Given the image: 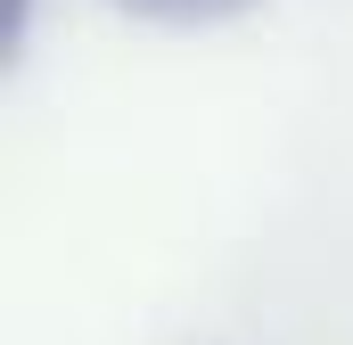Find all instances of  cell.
<instances>
[{"mask_svg":"<svg viewBox=\"0 0 353 345\" xmlns=\"http://www.w3.org/2000/svg\"><path fill=\"white\" fill-rule=\"evenodd\" d=\"M123 8L165 17V25H214V17H239V8H255V0H123Z\"/></svg>","mask_w":353,"mask_h":345,"instance_id":"obj_1","label":"cell"},{"mask_svg":"<svg viewBox=\"0 0 353 345\" xmlns=\"http://www.w3.org/2000/svg\"><path fill=\"white\" fill-rule=\"evenodd\" d=\"M25 8H33V0H8V25H25Z\"/></svg>","mask_w":353,"mask_h":345,"instance_id":"obj_2","label":"cell"}]
</instances>
